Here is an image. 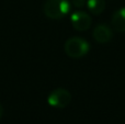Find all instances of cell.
I'll list each match as a JSON object with an SVG mask.
<instances>
[{
	"instance_id": "obj_8",
	"label": "cell",
	"mask_w": 125,
	"mask_h": 124,
	"mask_svg": "<svg viewBox=\"0 0 125 124\" xmlns=\"http://www.w3.org/2000/svg\"><path fill=\"white\" fill-rule=\"evenodd\" d=\"M71 2L76 8H82L86 4V0H73Z\"/></svg>"
},
{
	"instance_id": "obj_5",
	"label": "cell",
	"mask_w": 125,
	"mask_h": 124,
	"mask_svg": "<svg viewBox=\"0 0 125 124\" xmlns=\"http://www.w3.org/2000/svg\"><path fill=\"white\" fill-rule=\"evenodd\" d=\"M113 36L112 30L105 24H99L93 30V39L100 44L108 43Z\"/></svg>"
},
{
	"instance_id": "obj_3",
	"label": "cell",
	"mask_w": 125,
	"mask_h": 124,
	"mask_svg": "<svg viewBox=\"0 0 125 124\" xmlns=\"http://www.w3.org/2000/svg\"><path fill=\"white\" fill-rule=\"evenodd\" d=\"M71 101V94L68 90L58 88L55 89L50 93L47 98V102L51 107L57 108V109H62L66 108Z\"/></svg>"
},
{
	"instance_id": "obj_4",
	"label": "cell",
	"mask_w": 125,
	"mask_h": 124,
	"mask_svg": "<svg viewBox=\"0 0 125 124\" xmlns=\"http://www.w3.org/2000/svg\"><path fill=\"white\" fill-rule=\"evenodd\" d=\"M70 22L73 24V26L75 28V30L77 31H87L91 26V18L88 13H86L84 11H76L71 14L70 17Z\"/></svg>"
},
{
	"instance_id": "obj_9",
	"label": "cell",
	"mask_w": 125,
	"mask_h": 124,
	"mask_svg": "<svg viewBox=\"0 0 125 124\" xmlns=\"http://www.w3.org/2000/svg\"><path fill=\"white\" fill-rule=\"evenodd\" d=\"M2 113H3V109H2L1 104H0V118H1V116H2Z\"/></svg>"
},
{
	"instance_id": "obj_2",
	"label": "cell",
	"mask_w": 125,
	"mask_h": 124,
	"mask_svg": "<svg viewBox=\"0 0 125 124\" xmlns=\"http://www.w3.org/2000/svg\"><path fill=\"white\" fill-rule=\"evenodd\" d=\"M90 50V45L81 37H71L65 43V52L71 58H80Z\"/></svg>"
},
{
	"instance_id": "obj_1",
	"label": "cell",
	"mask_w": 125,
	"mask_h": 124,
	"mask_svg": "<svg viewBox=\"0 0 125 124\" xmlns=\"http://www.w3.org/2000/svg\"><path fill=\"white\" fill-rule=\"evenodd\" d=\"M69 10L70 3L68 0H47L43 7V11L46 17L54 20L64 18Z\"/></svg>"
},
{
	"instance_id": "obj_7",
	"label": "cell",
	"mask_w": 125,
	"mask_h": 124,
	"mask_svg": "<svg viewBox=\"0 0 125 124\" xmlns=\"http://www.w3.org/2000/svg\"><path fill=\"white\" fill-rule=\"evenodd\" d=\"M87 6L91 13L93 14H101L105 8V1L104 0H88Z\"/></svg>"
},
{
	"instance_id": "obj_6",
	"label": "cell",
	"mask_w": 125,
	"mask_h": 124,
	"mask_svg": "<svg viewBox=\"0 0 125 124\" xmlns=\"http://www.w3.org/2000/svg\"><path fill=\"white\" fill-rule=\"evenodd\" d=\"M111 24L117 32H125V8L119 9L113 13Z\"/></svg>"
}]
</instances>
